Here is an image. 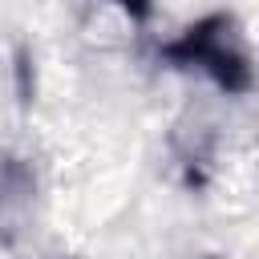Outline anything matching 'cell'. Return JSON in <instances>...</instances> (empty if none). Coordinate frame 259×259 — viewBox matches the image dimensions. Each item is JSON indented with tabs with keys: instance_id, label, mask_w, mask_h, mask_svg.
I'll use <instances>...</instances> for the list:
<instances>
[{
	"instance_id": "1",
	"label": "cell",
	"mask_w": 259,
	"mask_h": 259,
	"mask_svg": "<svg viewBox=\"0 0 259 259\" xmlns=\"http://www.w3.org/2000/svg\"><path fill=\"white\" fill-rule=\"evenodd\" d=\"M166 57L186 61V65H202L231 93H247L251 89V57L239 45L235 24L227 16H206V20L190 24L174 45H166Z\"/></svg>"
},
{
	"instance_id": "2",
	"label": "cell",
	"mask_w": 259,
	"mask_h": 259,
	"mask_svg": "<svg viewBox=\"0 0 259 259\" xmlns=\"http://www.w3.org/2000/svg\"><path fill=\"white\" fill-rule=\"evenodd\" d=\"M117 4H121L125 12H134L138 20H146V16H150V0H117Z\"/></svg>"
}]
</instances>
